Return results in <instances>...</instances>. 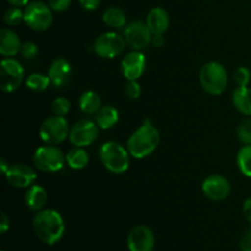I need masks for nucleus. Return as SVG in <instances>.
Instances as JSON below:
<instances>
[{"label": "nucleus", "instance_id": "obj_1", "mask_svg": "<svg viewBox=\"0 0 251 251\" xmlns=\"http://www.w3.org/2000/svg\"><path fill=\"white\" fill-rule=\"evenodd\" d=\"M33 230L37 238L44 244H56L65 233L63 216L55 210L38 211L33 218Z\"/></svg>", "mask_w": 251, "mask_h": 251}, {"label": "nucleus", "instance_id": "obj_2", "mask_svg": "<svg viewBox=\"0 0 251 251\" xmlns=\"http://www.w3.org/2000/svg\"><path fill=\"white\" fill-rule=\"evenodd\" d=\"M159 131L150 120H146L139 129L135 130L127 140V151L134 158L142 159L153 153L159 145Z\"/></svg>", "mask_w": 251, "mask_h": 251}, {"label": "nucleus", "instance_id": "obj_3", "mask_svg": "<svg viewBox=\"0 0 251 251\" xmlns=\"http://www.w3.org/2000/svg\"><path fill=\"white\" fill-rule=\"evenodd\" d=\"M199 80L205 92L212 96H220L227 88L228 73L222 64L210 61L201 68Z\"/></svg>", "mask_w": 251, "mask_h": 251}, {"label": "nucleus", "instance_id": "obj_4", "mask_svg": "<svg viewBox=\"0 0 251 251\" xmlns=\"http://www.w3.org/2000/svg\"><path fill=\"white\" fill-rule=\"evenodd\" d=\"M100 158L103 166L112 173L122 174L129 169L130 153L119 142H104L100 149Z\"/></svg>", "mask_w": 251, "mask_h": 251}, {"label": "nucleus", "instance_id": "obj_5", "mask_svg": "<svg viewBox=\"0 0 251 251\" xmlns=\"http://www.w3.org/2000/svg\"><path fill=\"white\" fill-rule=\"evenodd\" d=\"M24 22L36 32L47 31L53 24V10L46 2H28L24 10Z\"/></svg>", "mask_w": 251, "mask_h": 251}, {"label": "nucleus", "instance_id": "obj_6", "mask_svg": "<svg viewBox=\"0 0 251 251\" xmlns=\"http://www.w3.org/2000/svg\"><path fill=\"white\" fill-rule=\"evenodd\" d=\"M70 134L69 123L65 117L53 115L42 123L39 126V137L47 145H59L65 141Z\"/></svg>", "mask_w": 251, "mask_h": 251}, {"label": "nucleus", "instance_id": "obj_7", "mask_svg": "<svg viewBox=\"0 0 251 251\" xmlns=\"http://www.w3.org/2000/svg\"><path fill=\"white\" fill-rule=\"evenodd\" d=\"M33 163L42 172H58L66 163V159L59 147L55 145H46L34 151Z\"/></svg>", "mask_w": 251, "mask_h": 251}, {"label": "nucleus", "instance_id": "obj_8", "mask_svg": "<svg viewBox=\"0 0 251 251\" xmlns=\"http://www.w3.org/2000/svg\"><path fill=\"white\" fill-rule=\"evenodd\" d=\"M25 70L14 58H5L0 64V88L4 92H14L24 81Z\"/></svg>", "mask_w": 251, "mask_h": 251}, {"label": "nucleus", "instance_id": "obj_9", "mask_svg": "<svg viewBox=\"0 0 251 251\" xmlns=\"http://www.w3.org/2000/svg\"><path fill=\"white\" fill-rule=\"evenodd\" d=\"M125 46L126 42L124 36H120L115 32H105L97 37L93 43V50L100 58L113 59L124 51Z\"/></svg>", "mask_w": 251, "mask_h": 251}, {"label": "nucleus", "instance_id": "obj_10", "mask_svg": "<svg viewBox=\"0 0 251 251\" xmlns=\"http://www.w3.org/2000/svg\"><path fill=\"white\" fill-rule=\"evenodd\" d=\"M100 126L90 119H81L70 127L69 140L74 147H87L98 139Z\"/></svg>", "mask_w": 251, "mask_h": 251}, {"label": "nucleus", "instance_id": "obj_11", "mask_svg": "<svg viewBox=\"0 0 251 251\" xmlns=\"http://www.w3.org/2000/svg\"><path fill=\"white\" fill-rule=\"evenodd\" d=\"M123 36L132 50H142L149 44H151L153 34L146 22L137 20V21H131L124 27Z\"/></svg>", "mask_w": 251, "mask_h": 251}, {"label": "nucleus", "instance_id": "obj_12", "mask_svg": "<svg viewBox=\"0 0 251 251\" xmlns=\"http://www.w3.org/2000/svg\"><path fill=\"white\" fill-rule=\"evenodd\" d=\"M7 184L16 189H28L34 184L37 174L32 167L27 164H12L5 173Z\"/></svg>", "mask_w": 251, "mask_h": 251}, {"label": "nucleus", "instance_id": "obj_13", "mask_svg": "<svg viewBox=\"0 0 251 251\" xmlns=\"http://www.w3.org/2000/svg\"><path fill=\"white\" fill-rule=\"evenodd\" d=\"M202 193L206 198L213 201H222L229 196L230 183L221 174H211L202 181Z\"/></svg>", "mask_w": 251, "mask_h": 251}, {"label": "nucleus", "instance_id": "obj_14", "mask_svg": "<svg viewBox=\"0 0 251 251\" xmlns=\"http://www.w3.org/2000/svg\"><path fill=\"white\" fill-rule=\"evenodd\" d=\"M120 69L127 81H137L146 69V56L141 50H132L122 59Z\"/></svg>", "mask_w": 251, "mask_h": 251}, {"label": "nucleus", "instance_id": "obj_15", "mask_svg": "<svg viewBox=\"0 0 251 251\" xmlns=\"http://www.w3.org/2000/svg\"><path fill=\"white\" fill-rule=\"evenodd\" d=\"M156 244V238L151 228L137 226L127 235V248L130 251H152Z\"/></svg>", "mask_w": 251, "mask_h": 251}, {"label": "nucleus", "instance_id": "obj_16", "mask_svg": "<svg viewBox=\"0 0 251 251\" xmlns=\"http://www.w3.org/2000/svg\"><path fill=\"white\" fill-rule=\"evenodd\" d=\"M71 75V65L66 59L59 58L51 63L48 69V76L51 85L55 87H63L69 82Z\"/></svg>", "mask_w": 251, "mask_h": 251}, {"label": "nucleus", "instance_id": "obj_17", "mask_svg": "<svg viewBox=\"0 0 251 251\" xmlns=\"http://www.w3.org/2000/svg\"><path fill=\"white\" fill-rule=\"evenodd\" d=\"M21 41L14 31L2 28L0 31V54L5 58H12L21 51Z\"/></svg>", "mask_w": 251, "mask_h": 251}, {"label": "nucleus", "instance_id": "obj_18", "mask_svg": "<svg viewBox=\"0 0 251 251\" xmlns=\"http://www.w3.org/2000/svg\"><path fill=\"white\" fill-rule=\"evenodd\" d=\"M146 24L152 34H163L169 27V15L163 7H153L146 17Z\"/></svg>", "mask_w": 251, "mask_h": 251}, {"label": "nucleus", "instance_id": "obj_19", "mask_svg": "<svg viewBox=\"0 0 251 251\" xmlns=\"http://www.w3.org/2000/svg\"><path fill=\"white\" fill-rule=\"evenodd\" d=\"M47 201H48V194H47L46 189L42 188L41 185L33 184L27 189L26 195H25V202L31 211H34V212L42 211L46 206Z\"/></svg>", "mask_w": 251, "mask_h": 251}, {"label": "nucleus", "instance_id": "obj_20", "mask_svg": "<svg viewBox=\"0 0 251 251\" xmlns=\"http://www.w3.org/2000/svg\"><path fill=\"white\" fill-rule=\"evenodd\" d=\"M95 115V122L102 130L112 129L119 120V112L113 105H102Z\"/></svg>", "mask_w": 251, "mask_h": 251}, {"label": "nucleus", "instance_id": "obj_21", "mask_svg": "<svg viewBox=\"0 0 251 251\" xmlns=\"http://www.w3.org/2000/svg\"><path fill=\"white\" fill-rule=\"evenodd\" d=\"M232 102L242 114L251 117V88L237 87L233 92Z\"/></svg>", "mask_w": 251, "mask_h": 251}, {"label": "nucleus", "instance_id": "obj_22", "mask_svg": "<svg viewBox=\"0 0 251 251\" xmlns=\"http://www.w3.org/2000/svg\"><path fill=\"white\" fill-rule=\"evenodd\" d=\"M78 105L85 114L93 115L102 107V100H100V95L95 91H86L80 96Z\"/></svg>", "mask_w": 251, "mask_h": 251}, {"label": "nucleus", "instance_id": "obj_23", "mask_svg": "<svg viewBox=\"0 0 251 251\" xmlns=\"http://www.w3.org/2000/svg\"><path fill=\"white\" fill-rule=\"evenodd\" d=\"M103 22L107 25L108 27L114 29H122L126 26V15L120 7L112 6L108 7L103 12Z\"/></svg>", "mask_w": 251, "mask_h": 251}, {"label": "nucleus", "instance_id": "obj_24", "mask_svg": "<svg viewBox=\"0 0 251 251\" xmlns=\"http://www.w3.org/2000/svg\"><path fill=\"white\" fill-rule=\"evenodd\" d=\"M65 159L66 164L71 169L80 171V169H83L87 166L88 162H90V156L83 150V147H74L65 154Z\"/></svg>", "mask_w": 251, "mask_h": 251}, {"label": "nucleus", "instance_id": "obj_25", "mask_svg": "<svg viewBox=\"0 0 251 251\" xmlns=\"http://www.w3.org/2000/svg\"><path fill=\"white\" fill-rule=\"evenodd\" d=\"M237 164L243 176L251 178V145H244L237 154Z\"/></svg>", "mask_w": 251, "mask_h": 251}, {"label": "nucleus", "instance_id": "obj_26", "mask_svg": "<svg viewBox=\"0 0 251 251\" xmlns=\"http://www.w3.org/2000/svg\"><path fill=\"white\" fill-rule=\"evenodd\" d=\"M50 83L49 76L41 73H33L26 78V86L33 92H43L49 87Z\"/></svg>", "mask_w": 251, "mask_h": 251}, {"label": "nucleus", "instance_id": "obj_27", "mask_svg": "<svg viewBox=\"0 0 251 251\" xmlns=\"http://www.w3.org/2000/svg\"><path fill=\"white\" fill-rule=\"evenodd\" d=\"M4 21L9 26H17V25H20L24 21V11L20 7H10V9L5 11Z\"/></svg>", "mask_w": 251, "mask_h": 251}, {"label": "nucleus", "instance_id": "obj_28", "mask_svg": "<svg viewBox=\"0 0 251 251\" xmlns=\"http://www.w3.org/2000/svg\"><path fill=\"white\" fill-rule=\"evenodd\" d=\"M237 136L242 144L251 145V119H245L238 125Z\"/></svg>", "mask_w": 251, "mask_h": 251}, {"label": "nucleus", "instance_id": "obj_29", "mask_svg": "<svg viewBox=\"0 0 251 251\" xmlns=\"http://www.w3.org/2000/svg\"><path fill=\"white\" fill-rule=\"evenodd\" d=\"M71 104L70 100L65 97H58L53 100L51 103V110H53L54 115H60V117H65L70 110Z\"/></svg>", "mask_w": 251, "mask_h": 251}, {"label": "nucleus", "instance_id": "obj_30", "mask_svg": "<svg viewBox=\"0 0 251 251\" xmlns=\"http://www.w3.org/2000/svg\"><path fill=\"white\" fill-rule=\"evenodd\" d=\"M251 80V71L247 66H239L234 73V81L238 87H247Z\"/></svg>", "mask_w": 251, "mask_h": 251}, {"label": "nucleus", "instance_id": "obj_31", "mask_svg": "<svg viewBox=\"0 0 251 251\" xmlns=\"http://www.w3.org/2000/svg\"><path fill=\"white\" fill-rule=\"evenodd\" d=\"M125 96L130 100H137L141 96V86L137 81H127L124 88Z\"/></svg>", "mask_w": 251, "mask_h": 251}, {"label": "nucleus", "instance_id": "obj_32", "mask_svg": "<svg viewBox=\"0 0 251 251\" xmlns=\"http://www.w3.org/2000/svg\"><path fill=\"white\" fill-rule=\"evenodd\" d=\"M20 53L25 59H34L38 54V47L33 42H26V43L22 44Z\"/></svg>", "mask_w": 251, "mask_h": 251}, {"label": "nucleus", "instance_id": "obj_33", "mask_svg": "<svg viewBox=\"0 0 251 251\" xmlns=\"http://www.w3.org/2000/svg\"><path fill=\"white\" fill-rule=\"evenodd\" d=\"M71 4V0H48V5L53 11H65Z\"/></svg>", "mask_w": 251, "mask_h": 251}, {"label": "nucleus", "instance_id": "obj_34", "mask_svg": "<svg viewBox=\"0 0 251 251\" xmlns=\"http://www.w3.org/2000/svg\"><path fill=\"white\" fill-rule=\"evenodd\" d=\"M239 248L242 251H251V227L243 233L239 242Z\"/></svg>", "mask_w": 251, "mask_h": 251}, {"label": "nucleus", "instance_id": "obj_35", "mask_svg": "<svg viewBox=\"0 0 251 251\" xmlns=\"http://www.w3.org/2000/svg\"><path fill=\"white\" fill-rule=\"evenodd\" d=\"M80 4L87 11H93L100 5V0H80Z\"/></svg>", "mask_w": 251, "mask_h": 251}, {"label": "nucleus", "instance_id": "obj_36", "mask_svg": "<svg viewBox=\"0 0 251 251\" xmlns=\"http://www.w3.org/2000/svg\"><path fill=\"white\" fill-rule=\"evenodd\" d=\"M10 229V218L5 212L1 213V223H0V233L5 234Z\"/></svg>", "mask_w": 251, "mask_h": 251}, {"label": "nucleus", "instance_id": "obj_37", "mask_svg": "<svg viewBox=\"0 0 251 251\" xmlns=\"http://www.w3.org/2000/svg\"><path fill=\"white\" fill-rule=\"evenodd\" d=\"M243 213H244L248 222L251 223V196L244 201V205H243Z\"/></svg>", "mask_w": 251, "mask_h": 251}, {"label": "nucleus", "instance_id": "obj_38", "mask_svg": "<svg viewBox=\"0 0 251 251\" xmlns=\"http://www.w3.org/2000/svg\"><path fill=\"white\" fill-rule=\"evenodd\" d=\"M164 43H166V39H164L163 34H153V36H152L151 44L153 47H156V48H161V47L164 46Z\"/></svg>", "mask_w": 251, "mask_h": 251}, {"label": "nucleus", "instance_id": "obj_39", "mask_svg": "<svg viewBox=\"0 0 251 251\" xmlns=\"http://www.w3.org/2000/svg\"><path fill=\"white\" fill-rule=\"evenodd\" d=\"M11 6H16V7H22V6H26L28 4L29 0H6Z\"/></svg>", "mask_w": 251, "mask_h": 251}, {"label": "nucleus", "instance_id": "obj_40", "mask_svg": "<svg viewBox=\"0 0 251 251\" xmlns=\"http://www.w3.org/2000/svg\"><path fill=\"white\" fill-rule=\"evenodd\" d=\"M0 167H1L2 173L5 174L7 172V169H9L10 166H7V163H6V162H5V159H0Z\"/></svg>", "mask_w": 251, "mask_h": 251}, {"label": "nucleus", "instance_id": "obj_41", "mask_svg": "<svg viewBox=\"0 0 251 251\" xmlns=\"http://www.w3.org/2000/svg\"><path fill=\"white\" fill-rule=\"evenodd\" d=\"M1 251H4V250H1Z\"/></svg>", "mask_w": 251, "mask_h": 251}]
</instances>
